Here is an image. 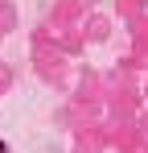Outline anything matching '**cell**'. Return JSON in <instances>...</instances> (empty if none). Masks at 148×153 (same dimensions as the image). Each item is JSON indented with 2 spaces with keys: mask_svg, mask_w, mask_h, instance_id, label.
<instances>
[{
  "mask_svg": "<svg viewBox=\"0 0 148 153\" xmlns=\"http://www.w3.org/2000/svg\"><path fill=\"white\" fill-rule=\"evenodd\" d=\"M0 153H8V145H0Z\"/></svg>",
  "mask_w": 148,
  "mask_h": 153,
  "instance_id": "1",
  "label": "cell"
}]
</instances>
